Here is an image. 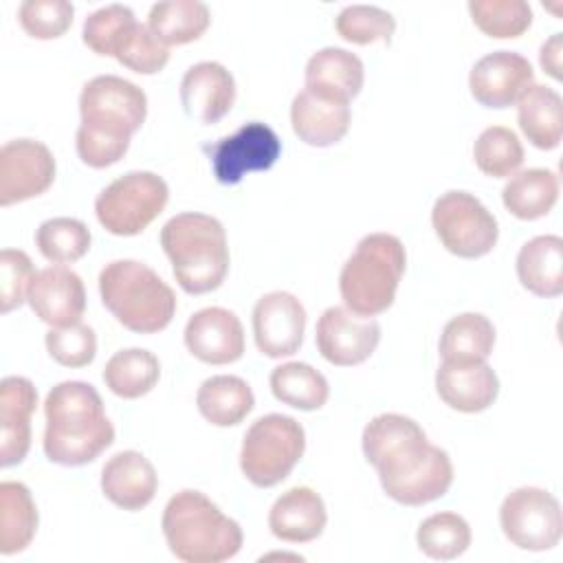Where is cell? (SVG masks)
I'll return each instance as SVG.
<instances>
[{
	"label": "cell",
	"mask_w": 563,
	"mask_h": 563,
	"mask_svg": "<svg viewBox=\"0 0 563 563\" xmlns=\"http://www.w3.org/2000/svg\"><path fill=\"white\" fill-rule=\"evenodd\" d=\"M44 453L62 466H81L97 460L112 442L114 427L103 413L99 391L84 380L55 385L44 400Z\"/></svg>",
	"instance_id": "6da1fadb"
},
{
	"label": "cell",
	"mask_w": 563,
	"mask_h": 563,
	"mask_svg": "<svg viewBox=\"0 0 563 563\" xmlns=\"http://www.w3.org/2000/svg\"><path fill=\"white\" fill-rule=\"evenodd\" d=\"M161 528L169 552L185 563H222L242 548V528L205 493L185 488L169 497Z\"/></svg>",
	"instance_id": "7a4b0ae2"
},
{
	"label": "cell",
	"mask_w": 563,
	"mask_h": 563,
	"mask_svg": "<svg viewBox=\"0 0 563 563\" xmlns=\"http://www.w3.org/2000/svg\"><path fill=\"white\" fill-rule=\"evenodd\" d=\"M161 246L185 292L205 295L222 286L229 273V246L218 218L196 211L178 213L163 224Z\"/></svg>",
	"instance_id": "3957f363"
},
{
	"label": "cell",
	"mask_w": 563,
	"mask_h": 563,
	"mask_svg": "<svg viewBox=\"0 0 563 563\" xmlns=\"http://www.w3.org/2000/svg\"><path fill=\"white\" fill-rule=\"evenodd\" d=\"M99 295L112 317L128 330L154 334L176 314L174 290L143 262L114 260L99 273Z\"/></svg>",
	"instance_id": "277c9868"
},
{
	"label": "cell",
	"mask_w": 563,
	"mask_h": 563,
	"mask_svg": "<svg viewBox=\"0 0 563 563\" xmlns=\"http://www.w3.org/2000/svg\"><path fill=\"white\" fill-rule=\"evenodd\" d=\"M407 266L402 242L391 233H369L358 240L339 275L341 299L361 317L385 312L394 299Z\"/></svg>",
	"instance_id": "5b68a950"
},
{
	"label": "cell",
	"mask_w": 563,
	"mask_h": 563,
	"mask_svg": "<svg viewBox=\"0 0 563 563\" xmlns=\"http://www.w3.org/2000/svg\"><path fill=\"white\" fill-rule=\"evenodd\" d=\"M306 451L303 427L284 413L257 418L244 433L240 468L244 477L260 488L284 482Z\"/></svg>",
	"instance_id": "8992f818"
},
{
	"label": "cell",
	"mask_w": 563,
	"mask_h": 563,
	"mask_svg": "<svg viewBox=\"0 0 563 563\" xmlns=\"http://www.w3.org/2000/svg\"><path fill=\"white\" fill-rule=\"evenodd\" d=\"M169 200L167 183L154 172H128L103 187L95 200L99 224L112 235H139Z\"/></svg>",
	"instance_id": "52a82bcc"
},
{
	"label": "cell",
	"mask_w": 563,
	"mask_h": 563,
	"mask_svg": "<svg viewBox=\"0 0 563 563\" xmlns=\"http://www.w3.org/2000/svg\"><path fill=\"white\" fill-rule=\"evenodd\" d=\"M81 123L88 130L130 141L147 117L145 92L117 75H99L84 84L79 95Z\"/></svg>",
	"instance_id": "ba28073f"
},
{
	"label": "cell",
	"mask_w": 563,
	"mask_h": 563,
	"mask_svg": "<svg viewBox=\"0 0 563 563\" xmlns=\"http://www.w3.org/2000/svg\"><path fill=\"white\" fill-rule=\"evenodd\" d=\"M431 224L442 246L464 260L490 253L499 238L495 216L479 198L460 189H451L433 202Z\"/></svg>",
	"instance_id": "9c48e42d"
},
{
	"label": "cell",
	"mask_w": 563,
	"mask_h": 563,
	"mask_svg": "<svg viewBox=\"0 0 563 563\" xmlns=\"http://www.w3.org/2000/svg\"><path fill=\"white\" fill-rule=\"evenodd\" d=\"M431 449L424 429L402 413H380L363 429V453L378 471L380 484L416 471Z\"/></svg>",
	"instance_id": "30bf717a"
},
{
	"label": "cell",
	"mask_w": 563,
	"mask_h": 563,
	"mask_svg": "<svg viewBox=\"0 0 563 563\" xmlns=\"http://www.w3.org/2000/svg\"><path fill=\"white\" fill-rule=\"evenodd\" d=\"M499 526L506 539L519 550H552L559 545L563 532L561 504L545 488H515L501 501Z\"/></svg>",
	"instance_id": "8fae6325"
},
{
	"label": "cell",
	"mask_w": 563,
	"mask_h": 563,
	"mask_svg": "<svg viewBox=\"0 0 563 563\" xmlns=\"http://www.w3.org/2000/svg\"><path fill=\"white\" fill-rule=\"evenodd\" d=\"M205 150L216 180L220 185H238L249 172L271 169L282 154V141L271 125L249 121Z\"/></svg>",
	"instance_id": "7c38bea8"
},
{
	"label": "cell",
	"mask_w": 563,
	"mask_h": 563,
	"mask_svg": "<svg viewBox=\"0 0 563 563\" xmlns=\"http://www.w3.org/2000/svg\"><path fill=\"white\" fill-rule=\"evenodd\" d=\"M314 341L328 363L352 367L374 354L380 341V325L372 317H361L343 306H330L317 321Z\"/></svg>",
	"instance_id": "4fadbf2b"
},
{
	"label": "cell",
	"mask_w": 563,
	"mask_h": 563,
	"mask_svg": "<svg viewBox=\"0 0 563 563\" xmlns=\"http://www.w3.org/2000/svg\"><path fill=\"white\" fill-rule=\"evenodd\" d=\"M55 180L51 150L33 139L7 141L0 150V205L9 207L44 194Z\"/></svg>",
	"instance_id": "5bb4252c"
},
{
	"label": "cell",
	"mask_w": 563,
	"mask_h": 563,
	"mask_svg": "<svg viewBox=\"0 0 563 563\" xmlns=\"http://www.w3.org/2000/svg\"><path fill=\"white\" fill-rule=\"evenodd\" d=\"M534 84L532 64L515 51H493L475 62L468 75L473 99L493 110L515 106Z\"/></svg>",
	"instance_id": "9a60e30c"
},
{
	"label": "cell",
	"mask_w": 563,
	"mask_h": 563,
	"mask_svg": "<svg viewBox=\"0 0 563 563\" xmlns=\"http://www.w3.org/2000/svg\"><path fill=\"white\" fill-rule=\"evenodd\" d=\"M303 330L306 310L295 295L275 290L257 299L253 308V336L264 356L282 358L295 354L303 343Z\"/></svg>",
	"instance_id": "2e32d148"
},
{
	"label": "cell",
	"mask_w": 563,
	"mask_h": 563,
	"mask_svg": "<svg viewBox=\"0 0 563 563\" xmlns=\"http://www.w3.org/2000/svg\"><path fill=\"white\" fill-rule=\"evenodd\" d=\"M187 350L202 363L229 365L244 354V328L235 312L211 306L194 312L183 332Z\"/></svg>",
	"instance_id": "e0dca14e"
},
{
	"label": "cell",
	"mask_w": 563,
	"mask_h": 563,
	"mask_svg": "<svg viewBox=\"0 0 563 563\" xmlns=\"http://www.w3.org/2000/svg\"><path fill=\"white\" fill-rule=\"evenodd\" d=\"M26 301L40 321L64 328L79 323L84 317L86 288L75 271L55 264L35 273Z\"/></svg>",
	"instance_id": "ac0fdd59"
},
{
	"label": "cell",
	"mask_w": 563,
	"mask_h": 563,
	"mask_svg": "<svg viewBox=\"0 0 563 563\" xmlns=\"http://www.w3.org/2000/svg\"><path fill=\"white\" fill-rule=\"evenodd\" d=\"M235 101V79L220 62H198L180 79V103L189 119L218 123Z\"/></svg>",
	"instance_id": "d6986e66"
},
{
	"label": "cell",
	"mask_w": 563,
	"mask_h": 563,
	"mask_svg": "<svg viewBox=\"0 0 563 563\" xmlns=\"http://www.w3.org/2000/svg\"><path fill=\"white\" fill-rule=\"evenodd\" d=\"M37 407V389L24 376H7L0 383V466L20 464L31 446V416Z\"/></svg>",
	"instance_id": "ffe728a7"
},
{
	"label": "cell",
	"mask_w": 563,
	"mask_h": 563,
	"mask_svg": "<svg viewBox=\"0 0 563 563\" xmlns=\"http://www.w3.org/2000/svg\"><path fill=\"white\" fill-rule=\"evenodd\" d=\"M435 389L444 405L462 413L488 409L499 394V378L486 361H442L435 372Z\"/></svg>",
	"instance_id": "44dd1931"
},
{
	"label": "cell",
	"mask_w": 563,
	"mask_h": 563,
	"mask_svg": "<svg viewBox=\"0 0 563 563\" xmlns=\"http://www.w3.org/2000/svg\"><path fill=\"white\" fill-rule=\"evenodd\" d=\"M158 488L154 464L139 451H119L101 468L103 495L123 510L145 508Z\"/></svg>",
	"instance_id": "7402d4cb"
},
{
	"label": "cell",
	"mask_w": 563,
	"mask_h": 563,
	"mask_svg": "<svg viewBox=\"0 0 563 563\" xmlns=\"http://www.w3.org/2000/svg\"><path fill=\"white\" fill-rule=\"evenodd\" d=\"M328 512L321 495L308 486H292L282 493L268 512L271 532L288 543H308L321 537Z\"/></svg>",
	"instance_id": "603a6c76"
},
{
	"label": "cell",
	"mask_w": 563,
	"mask_h": 563,
	"mask_svg": "<svg viewBox=\"0 0 563 563\" xmlns=\"http://www.w3.org/2000/svg\"><path fill=\"white\" fill-rule=\"evenodd\" d=\"M352 112L347 103L323 99L310 90L295 95L290 103V123L299 141L312 147L336 145L350 130Z\"/></svg>",
	"instance_id": "cb8c5ba5"
},
{
	"label": "cell",
	"mask_w": 563,
	"mask_h": 563,
	"mask_svg": "<svg viewBox=\"0 0 563 563\" xmlns=\"http://www.w3.org/2000/svg\"><path fill=\"white\" fill-rule=\"evenodd\" d=\"M363 79L361 57L339 46L317 51L306 64V90L330 101L350 103L361 92Z\"/></svg>",
	"instance_id": "d4e9b609"
},
{
	"label": "cell",
	"mask_w": 563,
	"mask_h": 563,
	"mask_svg": "<svg viewBox=\"0 0 563 563\" xmlns=\"http://www.w3.org/2000/svg\"><path fill=\"white\" fill-rule=\"evenodd\" d=\"M517 277L537 297H559L563 292V240L559 235H537L517 253Z\"/></svg>",
	"instance_id": "484cf974"
},
{
	"label": "cell",
	"mask_w": 563,
	"mask_h": 563,
	"mask_svg": "<svg viewBox=\"0 0 563 563\" xmlns=\"http://www.w3.org/2000/svg\"><path fill=\"white\" fill-rule=\"evenodd\" d=\"M517 121L539 150H554L563 136V99L550 86L532 84L517 101Z\"/></svg>",
	"instance_id": "4316f807"
},
{
	"label": "cell",
	"mask_w": 563,
	"mask_h": 563,
	"mask_svg": "<svg viewBox=\"0 0 563 563\" xmlns=\"http://www.w3.org/2000/svg\"><path fill=\"white\" fill-rule=\"evenodd\" d=\"M196 405L207 422L216 427H235L255 407V396L244 378L218 374L202 380L196 394Z\"/></svg>",
	"instance_id": "83f0119b"
},
{
	"label": "cell",
	"mask_w": 563,
	"mask_h": 563,
	"mask_svg": "<svg viewBox=\"0 0 563 563\" xmlns=\"http://www.w3.org/2000/svg\"><path fill=\"white\" fill-rule=\"evenodd\" d=\"M453 484V464L444 449H431L429 457L411 473L383 484L387 497L402 506H422L440 499Z\"/></svg>",
	"instance_id": "f1b7e54d"
},
{
	"label": "cell",
	"mask_w": 563,
	"mask_h": 563,
	"mask_svg": "<svg viewBox=\"0 0 563 563\" xmlns=\"http://www.w3.org/2000/svg\"><path fill=\"white\" fill-rule=\"evenodd\" d=\"M559 200V178L552 169L532 167L512 174L501 189L504 207L519 220H537L552 211Z\"/></svg>",
	"instance_id": "f546056e"
},
{
	"label": "cell",
	"mask_w": 563,
	"mask_h": 563,
	"mask_svg": "<svg viewBox=\"0 0 563 563\" xmlns=\"http://www.w3.org/2000/svg\"><path fill=\"white\" fill-rule=\"evenodd\" d=\"M37 532V508L22 482L0 484V552L4 556L26 550Z\"/></svg>",
	"instance_id": "4dcf8cb0"
},
{
	"label": "cell",
	"mask_w": 563,
	"mask_h": 563,
	"mask_svg": "<svg viewBox=\"0 0 563 563\" xmlns=\"http://www.w3.org/2000/svg\"><path fill=\"white\" fill-rule=\"evenodd\" d=\"M209 7L198 0L156 2L152 4L147 15L150 31L167 48L196 42L209 29Z\"/></svg>",
	"instance_id": "1f68e13d"
},
{
	"label": "cell",
	"mask_w": 563,
	"mask_h": 563,
	"mask_svg": "<svg viewBox=\"0 0 563 563\" xmlns=\"http://www.w3.org/2000/svg\"><path fill=\"white\" fill-rule=\"evenodd\" d=\"M161 378L158 358L143 347H128L112 354L103 367L106 387L125 400L150 394Z\"/></svg>",
	"instance_id": "d6a6232c"
},
{
	"label": "cell",
	"mask_w": 563,
	"mask_h": 563,
	"mask_svg": "<svg viewBox=\"0 0 563 563\" xmlns=\"http://www.w3.org/2000/svg\"><path fill=\"white\" fill-rule=\"evenodd\" d=\"M495 345V325L479 312H462L446 321L440 336L442 361H486Z\"/></svg>",
	"instance_id": "836d02e7"
},
{
	"label": "cell",
	"mask_w": 563,
	"mask_h": 563,
	"mask_svg": "<svg viewBox=\"0 0 563 563\" xmlns=\"http://www.w3.org/2000/svg\"><path fill=\"white\" fill-rule=\"evenodd\" d=\"M271 391L273 396L295 409L314 411L328 402L330 385L325 376L308 363L290 361L282 363L271 372Z\"/></svg>",
	"instance_id": "e575fe53"
},
{
	"label": "cell",
	"mask_w": 563,
	"mask_h": 563,
	"mask_svg": "<svg viewBox=\"0 0 563 563\" xmlns=\"http://www.w3.org/2000/svg\"><path fill=\"white\" fill-rule=\"evenodd\" d=\"M422 554L435 561H453L471 545V526L457 512H435L427 517L416 532Z\"/></svg>",
	"instance_id": "d590c367"
},
{
	"label": "cell",
	"mask_w": 563,
	"mask_h": 563,
	"mask_svg": "<svg viewBox=\"0 0 563 563\" xmlns=\"http://www.w3.org/2000/svg\"><path fill=\"white\" fill-rule=\"evenodd\" d=\"M473 158L482 174L490 178H508L523 163V145L510 128L490 125L477 136Z\"/></svg>",
	"instance_id": "8d00e7d4"
},
{
	"label": "cell",
	"mask_w": 563,
	"mask_h": 563,
	"mask_svg": "<svg viewBox=\"0 0 563 563\" xmlns=\"http://www.w3.org/2000/svg\"><path fill=\"white\" fill-rule=\"evenodd\" d=\"M90 229L77 218H48L35 231L40 253L53 264H68L84 257L90 249Z\"/></svg>",
	"instance_id": "74e56055"
},
{
	"label": "cell",
	"mask_w": 563,
	"mask_h": 563,
	"mask_svg": "<svg viewBox=\"0 0 563 563\" xmlns=\"http://www.w3.org/2000/svg\"><path fill=\"white\" fill-rule=\"evenodd\" d=\"M468 11L475 26L497 40L519 37L532 24V9L523 0H471Z\"/></svg>",
	"instance_id": "f35d334b"
},
{
	"label": "cell",
	"mask_w": 563,
	"mask_h": 563,
	"mask_svg": "<svg viewBox=\"0 0 563 563\" xmlns=\"http://www.w3.org/2000/svg\"><path fill=\"white\" fill-rule=\"evenodd\" d=\"M134 24H136V18L130 7L108 4V7L92 11L84 20L81 40L92 53L114 57L121 40Z\"/></svg>",
	"instance_id": "ab89813d"
},
{
	"label": "cell",
	"mask_w": 563,
	"mask_h": 563,
	"mask_svg": "<svg viewBox=\"0 0 563 563\" xmlns=\"http://www.w3.org/2000/svg\"><path fill=\"white\" fill-rule=\"evenodd\" d=\"M336 33L350 44L389 42L396 31V20L389 11L374 4H350L336 15Z\"/></svg>",
	"instance_id": "60d3db41"
},
{
	"label": "cell",
	"mask_w": 563,
	"mask_h": 563,
	"mask_svg": "<svg viewBox=\"0 0 563 563\" xmlns=\"http://www.w3.org/2000/svg\"><path fill=\"white\" fill-rule=\"evenodd\" d=\"M114 59L139 75H154L167 64L169 48L156 40L147 24L136 22L121 40Z\"/></svg>",
	"instance_id": "b9f144b4"
},
{
	"label": "cell",
	"mask_w": 563,
	"mask_h": 563,
	"mask_svg": "<svg viewBox=\"0 0 563 563\" xmlns=\"http://www.w3.org/2000/svg\"><path fill=\"white\" fill-rule=\"evenodd\" d=\"M51 358L64 367H86L95 361L97 336L86 323L51 328L44 336Z\"/></svg>",
	"instance_id": "7bdbcfd3"
},
{
	"label": "cell",
	"mask_w": 563,
	"mask_h": 563,
	"mask_svg": "<svg viewBox=\"0 0 563 563\" xmlns=\"http://www.w3.org/2000/svg\"><path fill=\"white\" fill-rule=\"evenodd\" d=\"M75 7L66 0H24L18 18L22 29L35 40H55L73 24Z\"/></svg>",
	"instance_id": "ee69618b"
},
{
	"label": "cell",
	"mask_w": 563,
	"mask_h": 563,
	"mask_svg": "<svg viewBox=\"0 0 563 563\" xmlns=\"http://www.w3.org/2000/svg\"><path fill=\"white\" fill-rule=\"evenodd\" d=\"M35 277L31 257L20 249H2L0 253V310L11 312L26 301Z\"/></svg>",
	"instance_id": "f6af8a7d"
},
{
	"label": "cell",
	"mask_w": 563,
	"mask_h": 563,
	"mask_svg": "<svg viewBox=\"0 0 563 563\" xmlns=\"http://www.w3.org/2000/svg\"><path fill=\"white\" fill-rule=\"evenodd\" d=\"M563 33H554L543 46H541V53H539V62H541V68L552 75L554 79H563Z\"/></svg>",
	"instance_id": "bcb514c9"
}]
</instances>
